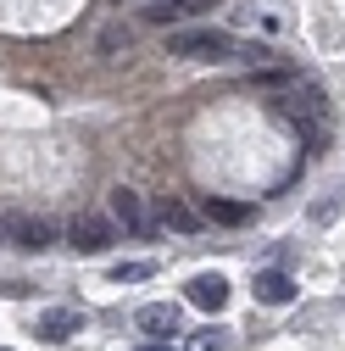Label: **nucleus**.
I'll return each instance as SVG.
<instances>
[{
    "mask_svg": "<svg viewBox=\"0 0 345 351\" xmlns=\"http://www.w3.org/2000/svg\"><path fill=\"white\" fill-rule=\"evenodd\" d=\"M167 51L184 56V62H256V56H268V51L240 45V39L223 34V28H184V34L167 39Z\"/></svg>",
    "mask_w": 345,
    "mask_h": 351,
    "instance_id": "f257e3e1",
    "label": "nucleus"
},
{
    "mask_svg": "<svg viewBox=\"0 0 345 351\" xmlns=\"http://www.w3.org/2000/svg\"><path fill=\"white\" fill-rule=\"evenodd\" d=\"M112 223H117L123 234H140V240H145V234L156 229V212H151V206L140 201V190L117 184V190H112Z\"/></svg>",
    "mask_w": 345,
    "mask_h": 351,
    "instance_id": "f03ea898",
    "label": "nucleus"
},
{
    "mask_svg": "<svg viewBox=\"0 0 345 351\" xmlns=\"http://www.w3.org/2000/svg\"><path fill=\"white\" fill-rule=\"evenodd\" d=\"M67 240H73V251H112V240H117V223H106V217H73V229H67Z\"/></svg>",
    "mask_w": 345,
    "mask_h": 351,
    "instance_id": "7ed1b4c3",
    "label": "nucleus"
},
{
    "mask_svg": "<svg viewBox=\"0 0 345 351\" xmlns=\"http://www.w3.org/2000/svg\"><path fill=\"white\" fill-rule=\"evenodd\" d=\"M184 295H190V306H201V313H223L229 306V279L223 274H195L184 285Z\"/></svg>",
    "mask_w": 345,
    "mask_h": 351,
    "instance_id": "20e7f679",
    "label": "nucleus"
},
{
    "mask_svg": "<svg viewBox=\"0 0 345 351\" xmlns=\"http://www.w3.org/2000/svg\"><path fill=\"white\" fill-rule=\"evenodd\" d=\"M6 234H12L23 251H45V245H51V223H45V217H34V212H12V217H6Z\"/></svg>",
    "mask_w": 345,
    "mask_h": 351,
    "instance_id": "39448f33",
    "label": "nucleus"
},
{
    "mask_svg": "<svg viewBox=\"0 0 345 351\" xmlns=\"http://www.w3.org/2000/svg\"><path fill=\"white\" fill-rule=\"evenodd\" d=\"M251 290H256V301H268V306H290V301L301 295V285H295L290 274H279V268L256 274V279H251Z\"/></svg>",
    "mask_w": 345,
    "mask_h": 351,
    "instance_id": "423d86ee",
    "label": "nucleus"
},
{
    "mask_svg": "<svg viewBox=\"0 0 345 351\" xmlns=\"http://www.w3.org/2000/svg\"><path fill=\"white\" fill-rule=\"evenodd\" d=\"M78 324H84V318L73 313V306H51V313L34 324V335H39V340H51V346H62V340H73V335H78Z\"/></svg>",
    "mask_w": 345,
    "mask_h": 351,
    "instance_id": "0eeeda50",
    "label": "nucleus"
},
{
    "mask_svg": "<svg viewBox=\"0 0 345 351\" xmlns=\"http://www.w3.org/2000/svg\"><path fill=\"white\" fill-rule=\"evenodd\" d=\"M218 0H151L145 6V23H184L195 12H212Z\"/></svg>",
    "mask_w": 345,
    "mask_h": 351,
    "instance_id": "6e6552de",
    "label": "nucleus"
},
{
    "mask_svg": "<svg viewBox=\"0 0 345 351\" xmlns=\"http://www.w3.org/2000/svg\"><path fill=\"white\" fill-rule=\"evenodd\" d=\"M140 329H145L151 340H167V335H179V306H167V301L145 306V313H140Z\"/></svg>",
    "mask_w": 345,
    "mask_h": 351,
    "instance_id": "1a4fd4ad",
    "label": "nucleus"
},
{
    "mask_svg": "<svg viewBox=\"0 0 345 351\" xmlns=\"http://www.w3.org/2000/svg\"><path fill=\"white\" fill-rule=\"evenodd\" d=\"M156 223H162V229H179V234H201V217H195L184 201H162V206H156Z\"/></svg>",
    "mask_w": 345,
    "mask_h": 351,
    "instance_id": "9d476101",
    "label": "nucleus"
},
{
    "mask_svg": "<svg viewBox=\"0 0 345 351\" xmlns=\"http://www.w3.org/2000/svg\"><path fill=\"white\" fill-rule=\"evenodd\" d=\"M206 217H218V223H245L251 206H240V201H206Z\"/></svg>",
    "mask_w": 345,
    "mask_h": 351,
    "instance_id": "9b49d317",
    "label": "nucleus"
},
{
    "mask_svg": "<svg viewBox=\"0 0 345 351\" xmlns=\"http://www.w3.org/2000/svg\"><path fill=\"white\" fill-rule=\"evenodd\" d=\"M151 274H156L151 262H123V268H112V279H117V285H145Z\"/></svg>",
    "mask_w": 345,
    "mask_h": 351,
    "instance_id": "f8f14e48",
    "label": "nucleus"
},
{
    "mask_svg": "<svg viewBox=\"0 0 345 351\" xmlns=\"http://www.w3.org/2000/svg\"><path fill=\"white\" fill-rule=\"evenodd\" d=\"M190 351H229V335L206 329V335H195V340H190Z\"/></svg>",
    "mask_w": 345,
    "mask_h": 351,
    "instance_id": "ddd939ff",
    "label": "nucleus"
},
{
    "mask_svg": "<svg viewBox=\"0 0 345 351\" xmlns=\"http://www.w3.org/2000/svg\"><path fill=\"white\" fill-rule=\"evenodd\" d=\"M140 351H172V346H162V340H151V346H140Z\"/></svg>",
    "mask_w": 345,
    "mask_h": 351,
    "instance_id": "4468645a",
    "label": "nucleus"
},
{
    "mask_svg": "<svg viewBox=\"0 0 345 351\" xmlns=\"http://www.w3.org/2000/svg\"><path fill=\"white\" fill-rule=\"evenodd\" d=\"M0 240H6V229H0Z\"/></svg>",
    "mask_w": 345,
    "mask_h": 351,
    "instance_id": "2eb2a0df",
    "label": "nucleus"
}]
</instances>
